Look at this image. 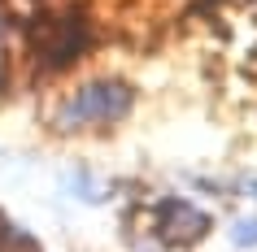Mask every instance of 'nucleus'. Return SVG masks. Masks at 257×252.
Here are the masks:
<instances>
[{"label": "nucleus", "instance_id": "nucleus-1", "mask_svg": "<svg viewBox=\"0 0 257 252\" xmlns=\"http://www.w3.org/2000/svg\"><path fill=\"white\" fill-rule=\"evenodd\" d=\"M131 109V87L118 79H105V83H87L83 92H74L61 105L57 122L61 126H109V122H122Z\"/></svg>", "mask_w": 257, "mask_h": 252}, {"label": "nucleus", "instance_id": "nucleus-2", "mask_svg": "<svg viewBox=\"0 0 257 252\" xmlns=\"http://www.w3.org/2000/svg\"><path fill=\"white\" fill-rule=\"evenodd\" d=\"M31 40H35V48L44 53L48 66H66V61H74L87 48V27L79 18H48V22L35 27Z\"/></svg>", "mask_w": 257, "mask_h": 252}, {"label": "nucleus", "instance_id": "nucleus-3", "mask_svg": "<svg viewBox=\"0 0 257 252\" xmlns=\"http://www.w3.org/2000/svg\"><path fill=\"white\" fill-rule=\"evenodd\" d=\"M162 222H157V235H162V243H170V248H188V243H196V239L209 235V213L192 209V204H183V200H166L162 204Z\"/></svg>", "mask_w": 257, "mask_h": 252}, {"label": "nucleus", "instance_id": "nucleus-4", "mask_svg": "<svg viewBox=\"0 0 257 252\" xmlns=\"http://www.w3.org/2000/svg\"><path fill=\"white\" fill-rule=\"evenodd\" d=\"M231 239H235L240 248H248V243H257V222H240L235 230H231Z\"/></svg>", "mask_w": 257, "mask_h": 252}, {"label": "nucleus", "instance_id": "nucleus-5", "mask_svg": "<svg viewBox=\"0 0 257 252\" xmlns=\"http://www.w3.org/2000/svg\"><path fill=\"white\" fill-rule=\"evenodd\" d=\"M248 196H257V178H253V183H248Z\"/></svg>", "mask_w": 257, "mask_h": 252}, {"label": "nucleus", "instance_id": "nucleus-6", "mask_svg": "<svg viewBox=\"0 0 257 252\" xmlns=\"http://www.w3.org/2000/svg\"><path fill=\"white\" fill-rule=\"evenodd\" d=\"M0 235H5V217H0Z\"/></svg>", "mask_w": 257, "mask_h": 252}]
</instances>
